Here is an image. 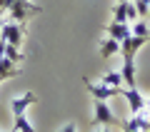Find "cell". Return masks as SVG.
<instances>
[{"mask_svg": "<svg viewBox=\"0 0 150 132\" xmlns=\"http://www.w3.org/2000/svg\"><path fill=\"white\" fill-rule=\"evenodd\" d=\"M23 37H25V22L3 20V25H0V40H5L8 45H15V48H20Z\"/></svg>", "mask_w": 150, "mask_h": 132, "instance_id": "1", "label": "cell"}, {"mask_svg": "<svg viewBox=\"0 0 150 132\" xmlns=\"http://www.w3.org/2000/svg\"><path fill=\"white\" fill-rule=\"evenodd\" d=\"M10 20L13 22H25L30 15H38V13H43V8L35 5V3H30V0H18V3H13L10 5Z\"/></svg>", "mask_w": 150, "mask_h": 132, "instance_id": "2", "label": "cell"}, {"mask_svg": "<svg viewBox=\"0 0 150 132\" xmlns=\"http://www.w3.org/2000/svg\"><path fill=\"white\" fill-rule=\"evenodd\" d=\"M93 122L95 125H120V120H115V115H112V110L108 107L105 100H95V112H93Z\"/></svg>", "mask_w": 150, "mask_h": 132, "instance_id": "3", "label": "cell"}, {"mask_svg": "<svg viewBox=\"0 0 150 132\" xmlns=\"http://www.w3.org/2000/svg\"><path fill=\"white\" fill-rule=\"evenodd\" d=\"M85 90L93 95V100H110V97H115V95H120V87H108V85H98V82H93V80H88L85 77Z\"/></svg>", "mask_w": 150, "mask_h": 132, "instance_id": "4", "label": "cell"}, {"mask_svg": "<svg viewBox=\"0 0 150 132\" xmlns=\"http://www.w3.org/2000/svg\"><path fill=\"white\" fill-rule=\"evenodd\" d=\"M120 127H123V132H148L150 120L145 112H138V115H130L128 120H120Z\"/></svg>", "mask_w": 150, "mask_h": 132, "instance_id": "5", "label": "cell"}, {"mask_svg": "<svg viewBox=\"0 0 150 132\" xmlns=\"http://www.w3.org/2000/svg\"><path fill=\"white\" fill-rule=\"evenodd\" d=\"M120 95L128 100L130 112H133V115H138V112H145V97L140 95L138 87H120Z\"/></svg>", "mask_w": 150, "mask_h": 132, "instance_id": "6", "label": "cell"}, {"mask_svg": "<svg viewBox=\"0 0 150 132\" xmlns=\"http://www.w3.org/2000/svg\"><path fill=\"white\" fill-rule=\"evenodd\" d=\"M145 42H148V37H138V35H130V37H125V40L120 42V53H123V60H135L138 50L143 48Z\"/></svg>", "mask_w": 150, "mask_h": 132, "instance_id": "7", "label": "cell"}, {"mask_svg": "<svg viewBox=\"0 0 150 132\" xmlns=\"http://www.w3.org/2000/svg\"><path fill=\"white\" fill-rule=\"evenodd\" d=\"M35 102H38L35 92H23V95H18L15 100L10 102L13 117H18V115H25V112H28V107H30V105H35Z\"/></svg>", "mask_w": 150, "mask_h": 132, "instance_id": "8", "label": "cell"}, {"mask_svg": "<svg viewBox=\"0 0 150 132\" xmlns=\"http://www.w3.org/2000/svg\"><path fill=\"white\" fill-rule=\"evenodd\" d=\"M105 32H108V37H112V40H118V42H123L125 37L133 35L130 32V22H108Z\"/></svg>", "mask_w": 150, "mask_h": 132, "instance_id": "9", "label": "cell"}, {"mask_svg": "<svg viewBox=\"0 0 150 132\" xmlns=\"http://www.w3.org/2000/svg\"><path fill=\"white\" fill-rule=\"evenodd\" d=\"M123 85L125 87H138V80H135V60H123Z\"/></svg>", "mask_w": 150, "mask_h": 132, "instance_id": "10", "label": "cell"}, {"mask_svg": "<svg viewBox=\"0 0 150 132\" xmlns=\"http://www.w3.org/2000/svg\"><path fill=\"white\" fill-rule=\"evenodd\" d=\"M118 53H120V42H118V40H112V37L100 40V58L110 60V58H115Z\"/></svg>", "mask_w": 150, "mask_h": 132, "instance_id": "11", "label": "cell"}, {"mask_svg": "<svg viewBox=\"0 0 150 132\" xmlns=\"http://www.w3.org/2000/svg\"><path fill=\"white\" fill-rule=\"evenodd\" d=\"M18 75H20V67H18L13 60L0 58V82H3V80H8V77H18Z\"/></svg>", "mask_w": 150, "mask_h": 132, "instance_id": "12", "label": "cell"}, {"mask_svg": "<svg viewBox=\"0 0 150 132\" xmlns=\"http://www.w3.org/2000/svg\"><path fill=\"white\" fill-rule=\"evenodd\" d=\"M128 5H130V0H120L112 8V22H128Z\"/></svg>", "mask_w": 150, "mask_h": 132, "instance_id": "13", "label": "cell"}, {"mask_svg": "<svg viewBox=\"0 0 150 132\" xmlns=\"http://www.w3.org/2000/svg\"><path fill=\"white\" fill-rule=\"evenodd\" d=\"M100 82L108 85V87H123V75H120V70H110L100 77Z\"/></svg>", "mask_w": 150, "mask_h": 132, "instance_id": "14", "label": "cell"}, {"mask_svg": "<svg viewBox=\"0 0 150 132\" xmlns=\"http://www.w3.org/2000/svg\"><path fill=\"white\" fill-rule=\"evenodd\" d=\"M13 130H15V132H38L35 127L30 125V120H28L25 115H18V117H13Z\"/></svg>", "mask_w": 150, "mask_h": 132, "instance_id": "15", "label": "cell"}, {"mask_svg": "<svg viewBox=\"0 0 150 132\" xmlns=\"http://www.w3.org/2000/svg\"><path fill=\"white\" fill-rule=\"evenodd\" d=\"M130 32L138 37H150V27H148V20H135L130 22Z\"/></svg>", "mask_w": 150, "mask_h": 132, "instance_id": "16", "label": "cell"}, {"mask_svg": "<svg viewBox=\"0 0 150 132\" xmlns=\"http://www.w3.org/2000/svg\"><path fill=\"white\" fill-rule=\"evenodd\" d=\"M3 58H8V60H13V62H20V60H25V55L20 53V48H15V45H5V55Z\"/></svg>", "mask_w": 150, "mask_h": 132, "instance_id": "17", "label": "cell"}, {"mask_svg": "<svg viewBox=\"0 0 150 132\" xmlns=\"http://www.w3.org/2000/svg\"><path fill=\"white\" fill-rule=\"evenodd\" d=\"M55 132H78V125H75V122H68V125H63L60 130H55Z\"/></svg>", "mask_w": 150, "mask_h": 132, "instance_id": "18", "label": "cell"}, {"mask_svg": "<svg viewBox=\"0 0 150 132\" xmlns=\"http://www.w3.org/2000/svg\"><path fill=\"white\" fill-rule=\"evenodd\" d=\"M10 0H0V13H5V10H10Z\"/></svg>", "mask_w": 150, "mask_h": 132, "instance_id": "19", "label": "cell"}, {"mask_svg": "<svg viewBox=\"0 0 150 132\" xmlns=\"http://www.w3.org/2000/svg\"><path fill=\"white\" fill-rule=\"evenodd\" d=\"M95 132H110V127H108V125H98Z\"/></svg>", "mask_w": 150, "mask_h": 132, "instance_id": "20", "label": "cell"}, {"mask_svg": "<svg viewBox=\"0 0 150 132\" xmlns=\"http://www.w3.org/2000/svg\"><path fill=\"white\" fill-rule=\"evenodd\" d=\"M5 45H8L5 40H0V58H3V55H5Z\"/></svg>", "mask_w": 150, "mask_h": 132, "instance_id": "21", "label": "cell"}, {"mask_svg": "<svg viewBox=\"0 0 150 132\" xmlns=\"http://www.w3.org/2000/svg\"><path fill=\"white\" fill-rule=\"evenodd\" d=\"M145 110H150V97H145Z\"/></svg>", "mask_w": 150, "mask_h": 132, "instance_id": "22", "label": "cell"}, {"mask_svg": "<svg viewBox=\"0 0 150 132\" xmlns=\"http://www.w3.org/2000/svg\"><path fill=\"white\" fill-rule=\"evenodd\" d=\"M133 3H135V0H133ZM140 3H145V5H150V0H140Z\"/></svg>", "mask_w": 150, "mask_h": 132, "instance_id": "23", "label": "cell"}, {"mask_svg": "<svg viewBox=\"0 0 150 132\" xmlns=\"http://www.w3.org/2000/svg\"><path fill=\"white\" fill-rule=\"evenodd\" d=\"M0 22H3V13H0Z\"/></svg>", "mask_w": 150, "mask_h": 132, "instance_id": "24", "label": "cell"}, {"mask_svg": "<svg viewBox=\"0 0 150 132\" xmlns=\"http://www.w3.org/2000/svg\"><path fill=\"white\" fill-rule=\"evenodd\" d=\"M145 20H150V13H148V18H145Z\"/></svg>", "mask_w": 150, "mask_h": 132, "instance_id": "25", "label": "cell"}, {"mask_svg": "<svg viewBox=\"0 0 150 132\" xmlns=\"http://www.w3.org/2000/svg\"><path fill=\"white\" fill-rule=\"evenodd\" d=\"M10 3H18V0H10Z\"/></svg>", "mask_w": 150, "mask_h": 132, "instance_id": "26", "label": "cell"}, {"mask_svg": "<svg viewBox=\"0 0 150 132\" xmlns=\"http://www.w3.org/2000/svg\"><path fill=\"white\" fill-rule=\"evenodd\" d=\"M0 25H3V22H0Z\"/></svg>", "mask_w": 150, "mask_h": 132, "instance_id": "27", "label": "cell"}, {"mask_svg": "<svg viewBox=\"0 0 150 132\" xmlns=\"http://www.w3.org/2000/svg\"><path fill=\"white\" fill-rule=\"evenodd\" d=\"M13 132H15V130H13Z\"/></svg>", "mask_w": 150, "mask_h": 132, "instance_id": "28", "label": "cell"}]
</instances>
